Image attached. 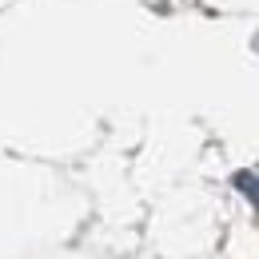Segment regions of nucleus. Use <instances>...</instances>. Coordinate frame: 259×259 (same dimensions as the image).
I'll list each match as a JSON object with an SVG mask.
<instances>
[{"label":"nucleus","instance_id":"nucleus-1","mask_svg":"<svg viewBox=\"0 0 259 259\" xmlns=\"http://www.w3.org/2000/svg\"><path fill=\"white\" fill-rule=\"evenodd\" d=\"M235 184H239V188H243V192L259 203V180H255V176H235Z\"/></svg>","mask_w":259,"mask_h":259}]
</instances>
